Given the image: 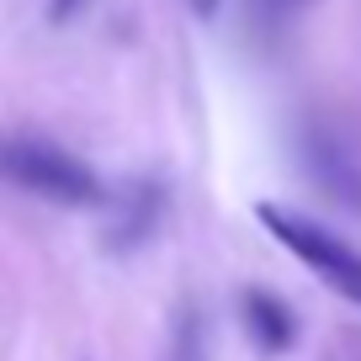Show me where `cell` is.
I'll use <instances>...</instances> for the list:
<instances>
[{"instance_id":"obj_2","label":"cell","mask_w":361,"mask_h":361,"mask_svg":"<svg viewBox=\"0 0 361 361\" xmlns=\"http://www.w3.org/2000/svg\"><path fill=\"white\" fill-rule=\"evenodd\" d=\"M255 218H260V228L282 250H293L324 287H335L345 303H361V255L340 234H329L324 224H314V218L293 213V207H282V202H255Z\"/></svg>"},{"instance_id":"obj_5","label":"cell","mask_w":361,"mask_h":361,"mask_svg":"<svg viewBox=\"0 0 361 361\" xmlns=\"http://www.w3.org/2000/svg\"><path fill=\"white\" fill-rule=\"evenodd\" d=\"M250 16H255L260 27H276V22H293L298 11H308L314 0H245Z\"/></svg>"},{"instance_id":"obj_1","label":"cell","mask_w":361,"mask_h":361,"mask_svg":"<svg viewBox=\"0 0 361 361\" xmlns=\"http://www.w3.org/2000/svg\"><path fill=\"white\" fill-rule=\"evenodd\" d=\"M0 176L27 186V192L43 197V202H59V207L106 202L102 176L80 154H69V149H59V144H43V138H11V144H0Z\"/></svg>"},{"instance_id":"obj_3","label":"cell","mask_w":361,"mask_h":361,"mask_svg":"<svg viewBox=\"0 0 361 361\" xmlns=\"http://www.w3.org/2000/svg\"><path fill=\"white\" fill-rule=\"evenodd\" d=\"M239 319H245V329H250V340H255L260 356H282V350H293L298 319H293V308H287L276 293L250 287V293L239 298Z\"/></svg>"},{"instance_id":"obj_6","label":"cell","mask_w":361,"mask_h":361,"mask_svg":"<svg viewBox=\"0 0 361 361\" xmlns=\"http://www.w3.org/2000/svg\"><path fill=\"white\" fill-rule=\"evenodd\" d=\"M80 6H85V0H54V6H48V16H54V22H69Z\"/></svg>"},{"instance_id":"obj_4","label":"cell","mask_w":361,"mask_h":361,"mask_svg":"<svg viewBox=\"0 0 361 361\" xmlns=\"http://www.w3.org/2000/svg\"><path fill=\"white\" fill-rule=\"evenodd\" d=\"M303 159H308V170H314V180L335 197V202H345V207H356V213H361V170L350 165L345 149L329 144L324 133H314L303 144Z\"/></svg>"}]
</instances>
